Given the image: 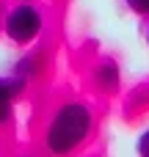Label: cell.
<instances>
[{
    "mask_svg": "<svg viewBox=\"0 0 149 157\" xmlns=\"http://www.w3.org/2000/svg\"><path fill=\"white\" fill-rule=\"evenodd\" d=\"M94 132V110L83 99H64L58 102L44 127H41V146L50 157L75 155Z\"/></svg>",
    "mask_w": 149,
    "mask_h": 157,
    "instance_id": "1",
    "label": "cell"
},
{
    "mask_svg": "<svg viewBox=\"0 0 149 157\" xmlns=\"http://www.w3.org/2000/svg\"><path fill=\"white\" fill-rule=\"evenodd\" d=\"M0 30L6 33L8 41L28 47L44 33V14L39 6H33V0H17L14 6L3 11Z\"/></svg>",
    "mask_w": 149,
    "mask_h": 157,
    "instance_id": "2",
    "label": "cell"
},
{
    "mask_svg": "<svg viewBox=\"0 0 149 157\" xmlns=\"http://www.w3.org/2000/svg\"><path fill=\"white\" fill-rule=\"evenodd\" d=\"M25 88H28V83H25L19 75H14V72H11V75H0V127L11 121L14 105H17V99L25 94Z\"/></svg>",
    "mask_w": 149,
    "mask_h": 157,
    "instance_id": "3",
    "label": "cell"
},
{
    "mask_svg": "<svg viewBox=\"0 0 149 157\" xmlns=\"http://www.w3.org/2000/svg\"><path fill=\"white\" fill-rule=\"evenodd\" d=\"M91 80H94V86H97L100 91L113 94V91H119V86H122V69H119V63H116L113 58H102V61H97V66L91 69Z\"/></svg>",
    "mask_w": 149,
    "mask_h": 157,
    "instance_id": "4",
    "label": "cell"
},
{
    "mask_svg": "<svg viewBox=\"0 0 149 157\" xmlns=\"http://www.w3.org/2000/svg\"><path fill=\"white\" fill-rule=\"evenodd\" d=\"M41 72H44V55H41L39 50L25 52V55L14 63V75H19L25 83H30V80L41 77Z\"/></svg>",
    "mask_w": 149,
    "mask_h": 157,
    "instance_id": "5",
    "label": "cell"
},
{
    "mask_svg": "<svg viewBox=\"0 0 149 157\" xmlns=\"http://www.w3.org/2000/svg\"><path fill=\"white\" fill-rule=\"evenodd\" d=\"M135 155L138 157H149V127L144 132H138V138H135Z\"/></svg>",
    "mask_w": 149,
    "mask_h": 157,
    "instance_id": "6",
    "label": "cell"
},
{
    "mask_svg": "<svg viewBox=\"0 0 149 157\" xmlns=\"http://www.w3.org/2000/svg\"><path fill=\"white\" fill-rule=\"evenodd\" d=\"M124 6L138 17H149V0H124Z\"/></svg>",
    "mask_w": 149,
    "mask_h": 157,
    "instance_id": "7",
    "label": "cell"
},
{
    "mask_svg": "<svg viewBox=\"0 0 149 157\" xmlns=\"http://www.w3.org/2000/svg\"><path fill=\"white\" fill-rule=\"evenodd\" d=\"M0 19H3V0H0Z\"/></svg>",
    "mask_w": 149,
    "mask_h": 157,
    "instance_id": "8",
    "label": "cell"
},
{
    "mask_svg": "<svg viewBox=\"0 0 149 157\" xmlns=\"http://www.w3.org/2000/svg\"><path fill=\"white\" fill-rule=\"evenodd\" d=\"M147 44H149V25H147Z\"/></svg>",
    "mask_w": 149,
    "mask_h": 157,
    "instance_id": "9",
    "label": "cell"
},
{
    "mask_svg": "<svg viewBox=\"0 0 149 157\" xmlns=\"http://www.w3.org/2000/svg\"><path fill=\"white\" fill-rule=\"evenodd\" d=\"M17 157H33V155H17Z\"/></svg>",
    "mask_w": 149,
    "mask_h": 157,
    "instance_id": "10",
    "label": "cell"
}]
</instances>
